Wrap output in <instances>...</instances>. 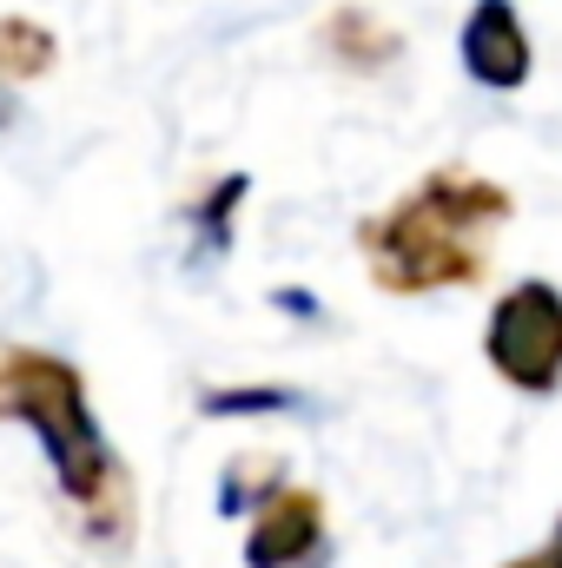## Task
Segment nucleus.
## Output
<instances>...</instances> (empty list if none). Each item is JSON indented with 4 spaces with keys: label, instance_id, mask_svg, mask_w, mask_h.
Returning a JSON list of instances; mask_svg holds the SVG:
<instances>
[{
    "label": "nucleus",
    "instance_id": "f257e3e1",
    "mask_svg": "<svg viewBox=\"0 0 562 568\" xmlns=\"http://www.w3.org/2000/svg\"><path fill=\"white\" fill-rule=\"evenodd\" d=\"M0 424H27L40 436L60 476V496L73 503L93 549L120 556L133 542V523H140L133 469L107 443V429L87 404V377L67 357L33 351V344H0Z\"/></svg>",
    "mask_w": 562,
    "mask_h": 568
},
{
    "label": "nucleus",
    "instance_id": "f03ea898",
    "mask_svg": "<svg viewBox=\"0 0 562 568\" xmlns=\"http://www.w3.org/2000/svg\"><path fill=\"white\" fill-rule=\"evenodd\" d=\"M516 199L470 172V165H436L423 172L404 199L371 212L358 225V252L371 265L378 291L391 297H423V291H456L490 272L496 232L510 225Z\"/></svg>",
    "mask_w": 562,
    "mask_h": 568
},
{
    "label": "nucleus",
    "instance_id": "7ed1b4c3",
    "mask_svg": "<svg viewBox=\"0 0 562 568\" xmlns=\"http://www.w3.org/2000/svg\"><path fill=\"white\" fill-rule=\"evenodd\" d=\"M483 357L510 390L550 397L562 384V291L550 278H523L510 284L490 311L483 331Z\"/></svg>",
    "mask_w": 562,
    "mask_h": 568
},
{
    "label": "nucleus",
    "instance_id": "20e7f679",
    "mask_svg": "<svg viewBox=\"0 0 562 568\" xmlns=\"http://www.w3.org/2000/svg\"><path fill=\"white\" fill-rule=\"evenodd\" d=\"M252 503V536H245V568H318L324 562V496L304 483L265 476ZM239 509V503H232Z\"/></svg>",
    "mask_w": 562,
    "mask_h": 568
},
{
    "label": "nucleus",
    "instance_id": "39448f33",
    "mask_svg": "<svg viewBox=\"0 0 562 568\" xmlns=\"http://www.w3.org/2000/svg\"><path fill=\"white\" fill-rule=\"evenodd\" d=\"M456 47H463L470 80H483V87H496V93L523 87V80H530V67H536L530 27L516 20V7H510V0H476V7L463 13Z\"/></svg>",
    "mask_w": 562,
    "mask_h": 568
},
{
    "label": "nucleus",
    "instance_id": "423d86ee",
    "mask_svg": "<svg viewBox=\"0 0 562 568\" xmlns=\"http://www.w3.org/2000/svg\"><path fill=\"white\" fill-rule=\"evenodd\" d=\"M53 60V40L27 20H0V80H20V73H40Z\"/></svg>",
    "mask_w": 562,
    "mask_h": 568
},
{
    "label": "nucleus",
    "instance_id": "0eeeda50",
    "mask_svg": "<svg viewBox=\"0 0 562 568\" xmlns=\"http://www.w3.org/2000/svg\"><path fill=\"white\" fill-rule=\"evenodd\" d=\"M331 40H338L358 67H371V60H391V53H398V40H391L384 27H364V13H338V20H331Z\"/></svg>",
    "mask_w": 562,
    "mask_h": 568
},
{
    "label": "nucleus",
    "instance_id": "6e6552de",
    "mask_svg": "<svg viewBox=\"0 0 562 568\" xmlns=\"http://www.w3.org/2000/svg\"><path fill=\"white\" fill-rule=\"evenodd\" d=\"M503 568H562V516H556V529H550L530 556H510Z\"/></svg>",
    "mask_w": 562,
    "mask_h": 568
}]
</instances>
